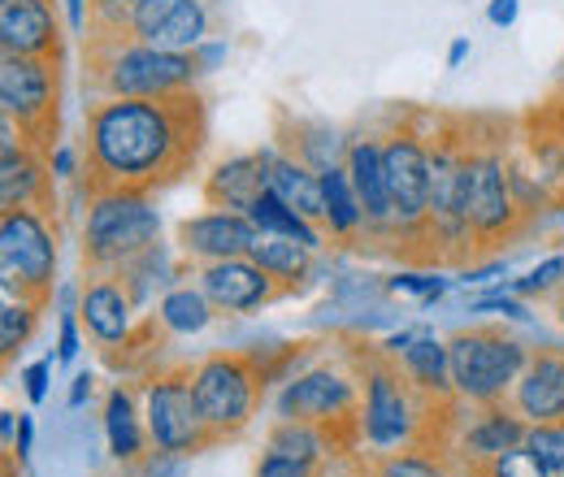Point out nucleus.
<instances>
[{
    "mask_svg": "<svg viewBox=\"0 0 564 477\" xmlns=\"http://www.w3.org/2000/svg\"><path fill=\"white\" fill-rule=\"evenodd\" d=\"M469 313H491V317L517 322V326H530V322H534V313L525 308V300H521V295H512L503 282L491 286V291H482V295H474V300H469Z\"/></svg>",
    "mask_w": 564,
    "mask_h": 477,
    "instance_id": "obj_40",
    "label": "nucleus"
},
{
    "mask_svg": "<svg viewBox=\"0 0 564 477\" xmlns=\"http://www.w3.org/2000/svg\"><path fill=\"white\" fill-rule=\"evenodd\" d=\"M369 477H447L443 456L425 447H404V452H382L369 460Z\"/></svg>",
    "mask_w": 564,
    "mask_h": 477,
    "instance_id": "obj_35",
    "label": "nucleus"
},
{
    "mask_svg": "<svg viewBox=\"0 0 564 477\" xmlns=\"http://www.w3.org/2000/svg\"><path fill=\"white\" fill-rule=\"evenodd\" d=\"M18 416H22V412H13V409L0 412V438H4V447H13V438H18Z\"/></svg>",
    "mask_w": 564,
    "mask_h": 477,
    "instance_id": "obj_54",
    "label": "nucleus"
},
{
    "mask_svg": "<svg viewBox=\"0 0 564 477\" xmlns=\"http://www.w3.org/2000/svg\"><path fill=\"white\" fill-rule=\"evenodd\" d=\"M322 465H308V460H295V456H282V452H261V460H257V469L252 477H317Z\"/></svg>",
    "mask_w": 564,
    "mask_h": 477,
    "instance_id": "obj_45",
    "label": "nucleus"
},
{
    "mask_svg": "<svg viewBox=\"0 0 564 477\" xmlns=\"http://www.w3.org/2000/svg\"><path fill=\"white\" fill-rule=\"evenodd\" d=\"M91 391H96V378H91V369H78L70 378V395H66V409L78 412L87 400H91Z\"/></svg>",
    "mask_w": 564,
    "mask_h": 477,
    "instance_id": "obj_51",
    "label": "nucleus"
},
{
    "mask_svg": "<svg viewBox=\"0 0 564 477\" xmlns=\"http://www.w3.org/2000/svg\"><path fill=\"white\" fill-rule=\"evenodd\" d=\"M143 421L152 434L156 452H174V456H196L213 447V434L205 425V412L192 387V365H170V369H152L140 391Z\"/></svg>",
    "mask_w": 564,
    "mask_h": 477,
    "instance_id": "obj_10",
    "label": "nucleus"
},
{
    "mask_svg": "<svg viewBox=\"0 0 564 477\" xmlns=\"http://www.w3.org/2000/svg\"><path fill=\"white\" fill-rule=\"evenodd\" d=\"M525 447L539 456V465L552 477L564 474V416L561 421H543V425H530L525 430Z\"/></svg>",
    "mask_w": 564,
    "mask_h": 477,
    "instance_id": "obj_39",
    "label": "nucleus"
},
{
    "mask_svg": "<svg viewBox=\"0 0 564 477\" xmlns=\"http://www.w3.org/2000/svg\"><path fill=\"white\" fill-rule=\"evenodd\" d=\"M452 282H456V278L434 273V270H400L382 282V291H391V295H413L422 308H434V304L452 291Z\"/></svg>",
    "mask_w": 564,
    "mask_h": 477,
    "instance_id": "obj_36",
    "label": "nucleus"
},
{
    "mask_svg": "<svg viewBox=\"0 0 564 477\" xmlns=\"http://www.w3.org/2000/svg\"><path fill=\"white\" fill-rule=\"evenodd\" d=\"M469 143L452 127H434L430 135V221H425V261L460 265L478 252V235L469 226Z\"/></svg>",
    "mask_w": 564,
    "mask_h": 477,
    "instance_id": "obj_4",
    "label": "nucleus"
},
{
    "mask_svg": "<svg viewBox=\"0 0 564 477\" xmlns=\"http://www.w3.org/2000/svg\"><path fill=\"white\" fill-rule=\"evenodd\" d=\"M265 156V174H270V192H279L295 213H304L308 221L322 226L326 200H322V174L313 165H304L295 152H286L282 143H261Z\"/></svg>",
    "mask_w": 564,
    "mask_h": 477,
    "instance_id": "obj_26",
    "label": "nucleus"
},
{
    "mask_svg": "<svg viewBox=\"0 0 564 477\" xmlns=\"http://www.w3.org/2000/svg\"><path fill=\"white\" fill-rule=\"evenodd\" d=\"M525 430H530V425L508 409V404L474 409V416H469V421H465V430H460L456 452L469 460V474H478V469H487V465H491L495 456H503V452L521 447V443H525Z\"/></svg>",
    "mask_w": 564,
    "mask_h": 477,
    "instance_id": "obj_23",
    "label": "nucleus"
},
{
    "mask_svg": "<svg viewBox=\"0 0 564 477\" xmlns=\"http://www.w3.org/2000/svg\"><path fill=\"white\" fill-rule=\"evenodd\" d=\"M53 369H57V356H44V360H31V365L18 373L26 404H44V400H48V391H53Z\"/></svg>",
    "mask_w": 564,
    "mask_h": 477,
    "instance_id": "obj_43",
    "label": "nucleus"
},
{
    "mask_svg": "<svg viewBox=\"0 0 564 477\" xmlns=\"http://www.w3.org/2000/svg\"><path fill=\"white\" fill-rule=\"evenodd\" d=\"M356 412H360V373L348 365H308L291 373L274 395V416L279 421H308L326 430H352L356 438Z\"/></svg>",
    "mask_w": 564,
    "mask_h": 477,
    "instance_id": "obj_11",
    "label": "nucleus"
},
{
    "mask_svg": "<svg viewBox=\"0 0 564 477\" xmlns=\"http://www.w3.org/2000/svg\"><path fill=\"white\" fill-rule=\"evenodd\" d=\"M161 243V213L152 192L135 187H91L83 208V265L118 273L140 252Z\"/></svg>",
    "mask_w": 564,
    "mask_h": 477,
    "instance_id": "obj_5",
    "label": "nucleus"
},
{
    "mask_svg": "<svg viewBox=\"0 0 564 477\" xmlns=\"http://www.w3.org/2000/svg\"><path fill=\"white\" fill-rule=\"evenodd\" d=\"M40 313H44V300L4 295V304H0V356H4V365L31 343L35 326H40Z\"/></svg>",
    "mask_w": 564,
    "mask_h": 477,
    "instance_id": "obj_34",
    "label": "nucleus"
},
{
    "mask_svg": "<svg viewBox=\"0 0 564 477\" xmlns=\"http://www.w3.org/2000/svg\"><path fill=\"white\" fill-rule=\"evenodd\" d=\"M413 339H417V330H400V335H391V339L382 343V351H387V356H400Z\"/></svg>",
    "mask_w": 564,
    "mask_h": 477,
    "instance_id": "obj_55",
    "label": "nucleus"
},
{
    "mask_svg": "<svg viewBox=\"0 0 564 477\" xmlns=\"http://www.w3.org/2000/svg\"><path fill=\"white\" fill-rule=\"evenodd\" d=\"M447 356H452L456 404L491 409V404H508L534 347H525L521 339H512L495 326H474V330H460L447 339Z\"/></svg>",
    "mask_w": 564,
    "mask_h": 477,
    "instance_id": "obj_6",
    "label": "nucleus"
},
{
    "mask_svg": "<svg viewBox=\"0 0 564 477\" xmlns=\"http://www.w3.org/2000/svg\"><path fill=\"white\" fill-rule=\"evenodd\" d=\"M508 270H512L508 257H491V261H482V265L469 261V265L456 270V286H465V291H469V286H491L495 278H508Z\"/></svg>",
    "mask_w": 564,
    "mask_h": 477,
    "instance_id": "obj_46",
    "label": "nucleus"
},
{
    "mask_svg": "<svg viewBox=\"0 0 564 477\" xmlns=\"http://www.w3.org/2000/svg\"><path fill=\"white\" fill-rule=\"evenodd\" d=\"M525 208L512 187V165L499 143H469V226L478 248H495L521 230Z\"/></svg>",
    "mask_w": 564,
    "mask_h": 477,
    "instance_id": "obj_13",
    "label": "nucleus"
},
{
    "mask_svg": "<svg viewBox=\"0 0 564 477\" xmlns=\"http://www.w3.org/2000/svg\"><path fill=\"white\" fill-rule=\"evenodd\" d=\"M360 373V412H356V443L369 447L373 456L382 452H404L422 447L425 412L438 409L413 391V382L400 373L395 356L387 351H365L356 356Z\"/></svg>",
    "mask_w": 564,
    "mask_h": 477,
    "instance_id": "obj_3",
    "label": "nucleus"
},
{
    "mask_svg": "<svg viewBox=\"0 0 564 477\" xmlns=\"http://www.w3.org/2000/svg\"><path fill=\"white\" fill-rule=\"evenodd\" d=\"M508 409L517 412L525 425L561 421L564 416V347H539L530 365L521 369Z\"/></svg>",
    "mask_w": 564,
    "mask_h": 477,
    "instance_id": "obj_20",
    "label": "nucleus"
},
{
    "mask_svg": "<svg viewBox=\"0 0 564 477\" xmlns=\"http://www.w3.org/2000/svg\"><path fill=\"white\" fill-rule=\"evenodd\" d=\"M62 13H66V31H70V35H87L91 0H62Z\"/></svg>",
    "mask_w": 564,
    "mask_h": 477,
    "instance_id": "obj_52",
    "label": "nucleus"
},
{
    "mask_svg": "<svg viewBox=\"0 0 564 477\" xmlns=\"http://www.w3.org/2000/svg\"><path fill=\"white\" fill-rule=\"evenodd\" d=\"M62 18L57 0H0V53L62 62Z\"/></svg>",
    "mask_w": 564,
    "mask_h": 477,
    "instance_id": "obj_19",
    "label": "nucleus"
},
{
    "mask_svg": "<svg viewBox=\"0 0 564 477\" xmlns=\"http://www.w3.org/2000/svg\"><path fill=\"white\" fill-rule=\"evenodd\" d=\"M503 286L521 300H543V295H556L564 291V252H552L543 257L534 270H525L521 278H503Z\"/></svg>",
    "mask_w": 564,
    "mask_h": 477,
    "instance_id": "obj_37",
    "label": "nucleus"
},
{
    "mask_svg": "<svg viewBox=\"0 0 564 477\" xmlns=\"http://www.w3.org/2000/svg\"><path fill=\"white\" fill-rule=\"evenodd\" d=\"M62 100V62L53 57H9L0 53V113L22 127L35 148H53Z\"/></svg>",
    "mask_w": 564,
    "mask_h": 477,
    "instance_id": "obj_12",
    "label": "nucleus"
},
{
    "mask_svg": "<svg viewBox=\"0 0 564 477\" xmlns=\"http://www.w3.org/2000/svg\"><path fill=\"white\" fill-rule=\"evenodd\" d=\"M87 78L96 100L127 96V100H170L196 91L205 78L196 53H165L140 40H87Z\"/></svg>",
    "mask_w": 564,
    "mask_h": 477,
    "instance_id": "obj_2",
    "label": "nucleus"
},
{
    "mask_svg": "<svg viewBox=\"0 0 564 477\" xmlns=\"http://www.w3.org/2000/svg\"><path fill=\"white\" fill-rule=\"evenodd\" d=\"M322 200H326V217H322L326 239L352 243V239L365 235V208H360V196H356L352 178H348L344 165L322 170Z\"/></svg>",
    "mask_w": 564,
    "mask_h": 477,
    "instance_id": "obj_29",
    "label": "nucleus"
},
{
    "mask_svg": "<svg viewBox=\"0 0 564 477\" xmlns=\"http://www.w3.org/2000/svg\"><path fill=\"white\" fill-rule=\"evenodd\" d=\"M556 322L564 326V295H561V304H556Z\"/></svg>",
    "mask_w": 564,
    "mask_h": 477,
    "instance_id": "obj_56",
    "label": "nucleus"
},
{
    "mask_svg": "<svg viewBox=\"0 0 564 477\" xmlns=\"http://www.w3.org/2000/svg\"><path fill=\"white\" fill-rule=\"evenodd\" d=\"M257 221L248 213L235 208H205L178 221L174 243L178 257L192 265H213V261H230V257H248V248L257 243Z\"/></svg>",
    "mask_w": 564,
    "mask_h": 477,
    "instance_id": "obj_17",
    "label": "nucleus"
},
{
    "mask_svg": "<svg viewBox=\"0 0 564 477\" xmlns=\"http://www.w3.org/2000/svg\"><path fill=\"white\" fill-rule=\"evenodd\" d=\"M344 170H348L356 196H360V208H365V239L395 243V213H391L387 170H382V135L360 131V135L348 139Z\"/></svg>",
    "mask_w": 564,
    "mask_h": 477,
    "instance_id": "obj_18",
    "label": "nucleus"
},
{
    "mask_svg": "<svg viewBox=\"0 0 564 477\" xmlns=\"http://www.w3.org/2000/svg\"><path fill=\"white\" fill-rule=\"evenodd\" d=\"M248 217L257 221V230H261V235L295 239V243H304V248H313V252H322V248H326V230H322L317 221H308L304 213H295V208L282 200L279 192H265V196L252 205Z\"/></svg>",
    "mask_w": 564,
    "mask_h": 477,
    "instance_id": "obj_31",
    "label": "nucleus"
},
{
    "mask_svg": "<svg viewBox=\"0 0 564 477\" xmlns=\"http://www.w3.org/2000/svg\"><path fill=\"white\" fill-rule=\"evenodd\" d=\"M265 447L282 452V456H295V460H308V465H322L335 452L352 447V434L326 430V425H308V421H274L270 434H265Z\"/></svg>",
    "mask_w": 564,
    "mask_h": 477,
    "instance_id": "obj_27",
    "label": "nucleus"
},
{
    "mask_svg": "<svg viewBox=\"0 0 564 477\" xmlns=\"http://www.w3.org/2000/svg\"><path fill=\"white\" fill-rule=\"evenodd\" d=\"M469 53H474V44H469V35H456L452 44H447V69H460L469 62Z\"/></svg>",
    "mask_w": 564,
    "mask_h": 477,
    "instance_id": "obj_53",
    "label": "nucleus"
},
{
    "mask_svg": "<svg viewBox=\"0 0 564 477\" xmlns=\"http://www.w3.org/2000/svg\"><path fill=\"white\" fill-rule=\"evenodd\" d=\"M48 170H53V183H74L83 170H87V152L78 148V143H70V139H62V143H53L48 152Z\"/></svg>",
    "mask_w": 564,
    "mask_h": 477,
    "instance_id": "obj_42",
    "label": "nucleus"
},
{
    "mask_svg": "<svg viewBox=\"0 0 564 477\" xmlns=\"http://www.w3.org/2000/svg\"><path fill=\"white\" fill-rule=\"evenodd\" d=\"M200 282V291L213 300L217 313L230 317H252L265 313L270 304H279L291 295V286H282L274 273H265L252 257H230V261H213V265H196L192 273Z\"/></svg>",
    "mask_w": 564,
    "mask_h": 477,
    "instance_id": "obj_14",
    "label": "nucleus"
},
{
    "mask_svg": "<svg viewBox=\"0 0 564 477\" xmlns=\"http://www.w3.org/2000/svg\"><path fill=\"white\" fill-rule=\"evenodd\" d=\"M226 57H230V40H217V35L196 48V66H200V74H213Z\"/></svg>",
    "mask_w": 564,
    "mask_h": 477,
    "instance_id": "obj_48",
    "label": "nucleus"
},
{
    "mask_svg": "<svg viewBox=\"0 0 564 477\" xmlns=\"http://www.w3.org/2000/svg\"><path fill=\"white\" fill-rule=\"evenodd\" d=\"M474 477H552L543 465H539V456L521 443V447H512V452H503V456H495L487 469H478Z\"/></svg>",
    "mask_w": 564,
    "mask_h": 477,
    "instance_id": "obj_41",
    "label": "nucleus"
},
{
    "mask_svg": "<svg viewBox=\"0 0 564 477\" xmlns=\"http://www.w3.org/2000/svg\"><path fill=\"white\" fill-rule=\"evenodd\" d=\"M517 18H521V0H487V22L491 26L508 31V26H517Z\"/></svg>",
    "mask_w": 564,
    "mask_h": 477,
    "instance_id": "obj_50",
    "label": "nucleus"
},
{
    "mask_svg": "<svg viewBox=\"0 0 564 477\" xmlns=\"http://www.w3.org/2000/svg\"><path fill=\"white\" fill-rule=\"evenodd\" d=\"M31 452H35V416L22 412V416H18V438H13V456H18V465H26Z\"/></svg>",
    "mask_w": 564,
    "mask_h": 477,
    "instance_id": "obj_49",
    "label": "nucleus"
},
{
    "mask_svg": "<svg viewBox=\"0 0 564 477\" xmlns=\"http://www.w3.org/2000/svg\"><path fill=\"white\" fill-rule=\"evenodd\" d=\"M282 139L286 152H295L304 165H313L317 174L330 170V165H344V152H348V139L339 135L330 122H291Z\"/></svg>",
    "mask_w": 564,
    "mask_h": 477,
    "instance_id": "obj_33",
    "label": "nucleus"
},
{
    "mask_svg": "<svg viewBox=\"0 0 564 477\" xmlns=\"http://www.w3.org/2000/svg\"><path fill=\"white\" fill-rule=\"evenodd\" d=\"M248 257L265 273H274L282 286H291V291H300V286L308 282L313 261H317L313 248H304V243H295V239H282V235H257V243L248 248Z\"/></svg>",
    "mask_w": 564,
    "mask_h": 477,
    "instance_id": "obj_30",
    "label": "nucleus"
},
{
    "mask_svg": "<svg viewBox=\"0 0 564 477\" xmlns=\"http://www.w3.org/2000/svg\"><path fill=\"white\" fill-rule=\"evenodd\" d=\"M118 278L127 282V291L135 295V304L148 308L152 300H161V295L178 282V265H174V257H170V248H165V243H152V248L140 252L131 265H122Z\"/></svg>",
    "mask_w": 564,
    "mask_h": 477,
    "instance_id": "obj_32",
    "label": "nucleus"
},
{
    "mask_svg": "<svg viewBox=\"0 0 564 477\" xmlns=\"http://www.w3.org/2000/svg\"><path fill=\"white\" fill-rule=\"evenodd\" d=\"M53 170L35 143L0 152V208H48Z\"/></svg>",
    "mask_w": 564,
    "mask_h": 477,
    "instance_id": "obj_24",
    "label": "nucleus"
},
{
    "mask_svg": "<svg viewBox=\"0 0 564 477\" xmlns=\"http://www.w3.org/2000/svg\"><path fill=\"white\" fill-rule=\"evenodd\" d=\"M382 170H387V192L395 213V243L409 248V257L425 261V221H430V135L413 122H395L382 131Z\"/></svg>",
    "mask_w": 564,
    "mask_h": 477,
    "instance_id": "obj_7",
    "label": "nucleus"
},
{
    "mask_svg": "<svg viewBox=\"0 0 564 477\" xmlns=\"http://www.w3.org/2000/svg\"><path fill=\"white\" fill-rule=\"evenodd\" d=\"M135 4H140V0H91L87 40H127V35H131Z\"/></svg>",
    "mask_w": 564,
    "mask_h": 477,
    "instance_id": "obj_38",
    "label": "nucleus"
},
{
    "mask_svg": "<svg viewBox=\"0 0 564 477\" xmlns=\"http://www.w3.org/2000/svg\"><path fill=\"white\" fill-rule=\"evenodd\" d=\"M100 430H105L109 456H113L122 469H135L143 456L152 452V434H148V421H143V400L127 382H113V387L105 391Z\"/></svg>",
    "mask_w": 564,
    "mask_h": 477,
    "instance_id": "obj_21",
    "label": "nucleus"
},
{
    "mask_svg": "<svg viewBox=\"0 0 564 477\" xmlns=\"http://www.w3.org/2000/svg\"><path fill=\"white\" fill-rule=\"evenodd\" d=\"M83 317H78V308H66V313H57V365H74L78 360V351H83Z\"/></svg>",
    "mask_w": 564,
    "mask_h": 477,
    "instance_id": "obj_44",
    "label": "nucleus"
},
{
    "mask_svg": "<svg viewBox=\"0 0 564 477\" xmlns=\"http://www.w3.org/2000/svg\"><path fill=\"white\" fill-rule=\"evenodd\" d=\"M205 100L196 91L170 100H96L83 118V152L91 187L152 192L183 178L205 148Z\"/></svg>",
    "mask_w": 564,
    "mask_h": 477,
    "instance_id": "obj_1",
    "label": "nucleus"
},
{
    "mask_svg": "<svg viewBox=\"0 0 564 477\" xmlns=\"http://www.w3.org/2000/svg\"><path fill=\"white\" fill-rule=\"evenodd\" d=\"M140 477H183L187 474V456H174V452H148L140 465H135Z\"/></svg>",
    "mask_w": 564,
    "mask_h": 477,
    "instance_id": "obj_47",
    "label": "nucleus"
},
{
    "mask_svg": "<svg viewBox=\"0 0 564 477\" xmlns=\"http://www.w3.org/2000/svg\"><path fill=\"white\" fill-rule=\"evenodd\" d=\"M78 317L87 339L100 351H127L135 347V326H140V304L127 291V282L118 273L87 270L83 278V300H78Z\"/></svg>",
    "mask_w": 564,
    "mask_h": 477,
    "instance_id": "obj_15",
    "label": "nucleus"
},
{
    "mask_svg": "<svg viewBox=\"0 0 564 477\" xmlns=\"http://www.w3.org/2000/svg\"><path fill=\"white\" fill-rule=\"evenodd\" d=\"M156 326L165 335H178V339H192V335H205L217 317L213 300L200 291V282H174L161 300H156Z\"/></svg>",
    "mask_w": 564,
    "mask_h": 477,
    "instance_id": "obj_28",
    "label": "nucleus"
},
{
    "mask_svg": "<svg viewBox=\"0 0 564 477\" xmlns=\"http://www.w3.org/2000/svg\"><path fill=\"white\" fill-rule=\"evenodd\" d=\"M192 387L213 443H221L252 425L265 395V369L252 351H209L192 365Z\"/></svg>",
    "mask_w": 564,
    "mask_h": 477,
    "instance_id": "obj_8",
    "label": "nucleus"
},
{
    "mask_svg": "<svg viewBox=\"0 0 564 477\" xmlns=\"http://www.w3.org/2000/svg\"><path fill=\"white\" fill-rule=\"evenodd\" d=\"M131 40L165 53H196L213 40V0H140Z\"/></svg>",
    "mask_w": 564,
    "mask_h": 477,
    "instance_id": "obj_16",
    "label": "nucleus"
},
{
    "mask_svg": "<svg viewBox=\"0 0 564 477\" xmlns=\"http://www.w3.org/2000/svg\"><path fill=\"white\" fill-rule=\"evenodd\" d=\"M57 226L48 208H4L0 213V295L53 300L57 291Z\"/></svg>",
    "mask_w": 564,
    "mask_h": 477,
    "instance_id": "obj_9",
    "label": "nucleus"
},
{
    "mask_svg": "<svg viewBox=\"0 0 564 477\" xmlns=\"http://www.w3.org/2000/svg\"><path fill=\"white\" fill-rule=\"evenodd\" d=\"M395 365H400V373L413 382V391H417L422 400L438 404V409H447V404L456 400L447 339H438V335H430V330H417V339L395 356Z\"/></svg>",
    "mask_w": 564,
    "mask_h": 477,
    "instance_id": "obj_25",
    "label": "nucleus"
},
{
    "mask_svg": "<svg viewBox=\"0 0 564 477\" xmlns=\"http://www.w3.org/2000/svg\"><path fill=\"white\" fill-rule=\"evenodd\" d=\"M561 477H564V474H561Z\"/></svg>",
    "mask_w": 564,
    "mask_h": 477,
    "instance_id": "obj_57",
    "label": "nucleus"
},
{
    "mask_svg": "<svg viewBox=\"0 0 564 477\" xmlns=\"http://www.w3.org/2000/svg\"><path fill=\"white\" fill-rule=\"evenodd\" d=\"M270 192V174H265V156L257 152H235L221 156L205 174V205L209 208H235V213H252V205Z\"/></svg>",
    "mask_w": 564,
    "mask_h": 477,
    "instance_id": "obj_22",
    "label": "nucleus"
}]
</instances>
